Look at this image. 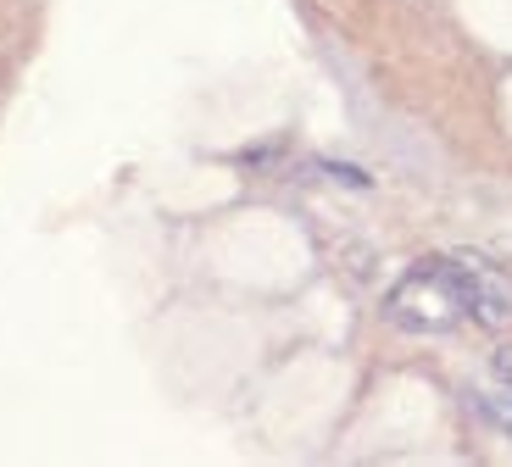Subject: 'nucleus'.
I'll use <instances>...</instances> for the list:
<instances>
[{"mask_svg":"<svg viewBox=\"0 0 512 467\" xmlns=\"http://www.w3.org/2000/svg\"><path fill=\"white\" fill-rule=\"evenodd\" d=\"M384 317L407 334H446L457 323L501 329L512 317V284L485 256H440L401 278L384 301Z\"/></svg>","mask_w":512,"mask_h":467,"instance_id":"f257e3e1","label":"nucleus"},{"mask_svg":"<svg viewBox=\"0 0 512 467\" xmlns=\"http://www.w3.org/2000/svg\"><path fill=\"white\" fill-rule=\"evenodd\" d=\"M485 412H490V417L501 423V429L512 434V395H490V401H485Z\"/></svg>","mask_w":512,"mask_h":467,"instance_id":"f03ea898","label":"nucleus"},{"mask_svg":"<svg viewBox=\"0 0 512 467\" xmlns=\"http://www.w3.org/2000/svg\"><path fill=\"white\" fill-rule=\"evenodd\" d=\"M496 373L512 384V345H507V351H496Z\"/></svg>","mask_w":512,"mask_h":467,"instance_id":"7ed1b4c3","label":"nucleus"}]
</instances>
